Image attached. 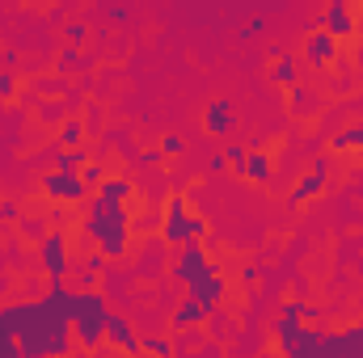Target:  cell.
Here are the masks:
<instances>
[{
    "instance_id": "1",
    "label": "cell",
    "mask_w": 363,
    "mask_h": 358,
    "mask_svg": "<svg viewBox=\"0 0 363 358\" xmlns=\"http://www.w3.org/2000/svg\"><path fill=\"white\" fill-rule=\"evenodd\" d=\"M0 321L21 342V354L26 358L72 354L77 350V337H72V291L64 282H51L47 295H38V299L4 304Z\"/></svg>"
},
{
    "instance_id": "2",
    "label": "cell",
    "mask_w": 363,
    "mask_h": 358,
    "mask_svg": "<svg viewBox=\"0 0 363 358\" xmlns=\"http://www.w3.org/2000/svg\"><path fill=\"white\" fill-rule=\"evenodd\" d=\"M131 215H127V202H114V198H101L89 194L85 198V224H81V241H93L97 253H106L110 262L127 258L131 249Z\"/></svg>"
},
{
    "instance_id": "3",
    "label": "cell",
    "mask_w": 363,
    "mask_h": 358,
    "mask_svg": "<svg viewBox=\"0 0 363 358\" xmlns=\"http://www.w3.org/2000/svg\"><path fill=\"white\" fill-rule=\"evenodd\" d=\"M106 316H110V299L93 287L72 291V337L81 350H101L106 342Z\"/></svg>"
},
{
    "instance_id": "4",
    "label": "cell",
    "mask_w": 363,
    "mask_h": 358,
    "mask_svg": "<svg viewBox=\"0 0 363 358\" xmlns=\"http://www.w3.org/2000/svg\"><path fill=\"white\" fill-rule=\"evenodd\" d=\"M203 232H207V219L194 215L182 198H169L165 202V211H161V241L169 249H182L190 241H203Z\"/></svg>"
},
{
    "instance_id": "5",
    "label": "cell",
    "mask_w": 363,
    "mask_h": 358,
    "mask_svg": "<svg viewBox=\"0 0 363 358\" xmlns=\"http://www.w3.org/2000/svg\"><path fill=\"white\" fill-rule=\"evenodd\" d=\"M38 266H43V274H47L51 282H64V278H68L72 258H68V236H64V232H47V236L38 241Z\"/></svg>"
},
{
    "instance_id": "6",
    "label": "cell",
    "mask_w": 363,
    "mask_h": 358,
    "mask_svg": "<svg viewBox=\"0 0 363 358\" xmlns=\"http://www.w3.org/2000/svg\"><path fill=\"white\" fill-rule=\"evenodd\" d=\"M43 194L51 202H85L89 198V185L81 173H68V169H51L43 173Z\"/></svg>"
},
{
    "instance_id": "7",
    "label": "cell",
    "mask_w": 363,
    "mask_h": 358,
    "mask_svg": "<svg viewBox=\"0 0 363 358\" xmlns=\"http://www.w3.org/2000/svg\"><path fill=\"white\" fill-rule=\"evenodd\" d=\"M317 358H363V325H347V329L321 333Z\"/></svg>"
},
{
    "instance_id": "8",
    "label": "cell",
    "mask_w": 363,
    "mask_h": 358,
    "mask_svg": "<svg viewBox=\"0 0 363 358\" xmlns=\"http://www.w3.org/2000/svg\"><path fill=\"white\" fill-rule=\"evenodd\" d=\"M207 270H216V262L199 249V241H190V245H182L178 258L169 262V278L186 287V282H194V278H199V274H207Z\"/></svg>"
},
{
    "instance_id": "9",
    "label": "cell",
    "mask_w": 363,
    "mask_h": 358,
    "mask_svg": "<svg viewBox=\"0 0 363 358\" xmlns=\"http://www.w3.org/2000/svg\"><path fill=\"white\" fill-rule=\"evenodd\" d=\"M106 342H110L114 350H123V354H144V342L135 337V325H131L123 312H114V308H110V316H106Z\"/></svg>"
},
{
    "instance_id": "10",
    "label": "cell",
    "mask_w": 363,
    "mask_h": 358,
    "mask_svg": "<svg viewBox=\"0 0 363 358\" xmlns=\"http://www.w3.org/2000/svg\"><path fill=\"white\" fill-rule=\"evenodd\" d=\"M224 291H228V282H224L220 270H207V274H199L194 282H186V295L199 299V304H207V308H220V304H224Z\"/></svg>"
},
{
    "instance_id": "11",
    "label": "cell",
    "mask_w": 363,
    "mask_h": 358,
    "mask_svg": "<svg viewBox=\"0 0 363 358\" xmlns=\"http://www.w3.org/2000/svg\"><path fill=\"white\" fill-rule=\"evenodd\" d=\"M300 55H304V59H308L313 68H330V64H334V55H338V38H334V34H330V30L321 25L317 34H308V38H304Z\"/></svg>"
},
{
    "instance_id": "12",
    "label": "cell",
    "mask_w": 363,
    "mask_h": 358,
    "mask_svg": "<svg viewBox=\"0 0 363 358\" xmlns=\"http://www.w3.org/2000/svg\"><path fill=\"white\" fill-rule=\"evenodd\" d=\"M325 173H330V161H317V169H308L304 178L291 185V194H287V207L296 211V207H304V202H313L321 190H325Z\"/></svg>"
},
{
    "instance_id": "13",
    "label": "cell",
    "mask_w": 363,
    "mask_h": 358,
    "mask_svg": "<svg viewBox=\"0 0 363 358\" xmlns=\"http://www.w3.org/2000/svg\"><path fill=\"white\" fill-rule=\"evenodd\" d=\"M233 127H237L233 101H228V97H216V101L207 105V114H203V131H207V135H216V139H228V135H233Z\"/></svg>"
},
{
    "instance_id": "14",
    "label": "cell",
    "mask_w": 363,
    "mask_h": 358,
    "mask_svg": "<svg viewBox=\"0 0 363 358\" xmlns=\"http://www.w3.org/2000/svg\"><path fill=\"white\" fill-rule=\"evenodd\" d=\"M211 316H216V308H207V304H199V299L182 295V304L174 308L169 325H174V329H199V325H207Z\"/></svg>"
},
{
    "instance_id": "15",
    "label": "cell",
    "mask_w": 363,
    "mask_h": 358,
    "mask_svg": "<svg viewBox=\"0 0 363 358\" xmlns=\"http://www.w3.org/2000/svg\"><path fill=\"white\" fill-rule=\"evenodd\" d=\"M325 30H330L334 38H351V34H355V13H351L347 0H330V8H325Z\"/></svg>"
},
{
    "instance_id": "16",
    "label": "cell",
    "mask_w": 363,
    "mask_h": 358,
    "mask_svg": "<svg viewBox=\"0 0 363 358\" xmlns=\"http://www.w3.org/2000/svg\"><path fill=\"white\" fill-rule=\"evenodd\" d=\"M271 156H267V152H250V156H245V178L241 181H258V185H267V181H271Z\"/></svg>"
},
{
    "instance_id": "17",
    "label": "cell",
    "mask_w": 363,
    "mask_h": 358,
    "mask_svg": "<svg viewBox=\"0 0 363 358\" xmlns=\"http://www.w3.org/2000/svg\"><path fill=\"white\" fill-rule=\"evenodd\" d=\"M355 148H363V122L334 131V139H330V152H355Z\"/></svg>"
},
{
    "instance_id": "18",
    "label": "cell",
    "mask_w": 363,
    "mask_h": 358,
    "mask_svg": "<svg viewBox=\"0 0 363 358\" xmlns=\"http://www.w3.org/2000/svg\"><path fill=\"white\" fill-rule=\"evenodd\" d=\"M296 76H300V68H296V59H291V55H279V59L271 64V81H274V85L291 89V85H296Z\"/></svg>"
},
{
    "instance_id": "19",
    "label": "cell",
    "mask_w": 363,
    "mask_h": 358,
    "mask_svg": "<svg viewBox=\"0 0 363 358\" xmlns=\"http://www.w3.org/2000/svg\"><path fill=\"white\" fill-rule=\"evenodd\" d=\"M131 190H135V185H131L127 178H106L97 190H93V194H101V198H114V202H127V198H131Z\"/></svg>"
},
{
    "instance_id": "20",
    "label": "cell",
    "mask_w": 363,
    "mask_h": 358,
    "mask_svg": "<svg viewBox=\"0 0 363 358\" xmlns=\"http://www.w3.org/2000/svg\"><path fill=\"white\" fill-rule=\"evenodd\" d=\"M81 165H85V148H60V152H55V169L81 173Z\"/></svg>"
},
{
    "instance_id": "21",
    "label": "cell",
    "mask_w": 363,
    "mask_h": 358,
    "mask_svg": "<svg viewBox=\"0 0 363 358\" xmlns=\"http://www.w3.org/2000/svg\"><path fill=\"white\" fill-rule=\"evenodd\" d=\"M279 312H283V316H296V321H321V312H317V308H308V304H300V299H287Z\"/></svg>"
},
{
    "instance_id": "22",
    "label": "cell",
    "mask_w": 363,
    "mask_h": 358,
    "mask_svg": "<svg viewBox=\"0 0 363 358\" xmlns=\"http://www.w3.org/2000/svg\"><path fill=\"white\" fill-rule=\"evenodd\" d=\"M0 358H21V342L9 333V325L0 321Z\"/></svg>"
},
{
    "instance_id": "23",
    "label": "cell",
    "mask_w": 363,
    "mask_h": 358,
    "mask_svg": "<svg viewBox=\"0 0 363 358\" xmlns=\"http://www.w3.org/2000/svg\"><path fill=\"white\" fill-rule=\"evenodd\" d=\"M224 156H228V169H233L237 178H245V156H250V148H241V144H233V148H228Z\"/></svg>"
},
{
    "instance_id": "24",
    "label": "cell",
    "mask_w": 363,
    "mask_h": 358,
    "mask_svg": "<svg viewBox=\"0 0 363 358\" xmlns=\"http://www.w3.org/2000/svg\"><path fill=\"white\" fill-rule=\"evenodd\" d=\"M140 342H144V354H174L169 337H140Z\"/></svg>"
},
{
    "instance_id": "25",
    "label": "cell",
    "mask_w": 363,
    "mask_h": 358,
    "mask_svg": "<svg viewBox=\"0 0 363 358\" xmlns=\"http://www.w3.org/2000/svg\"><path fill=\"white\" fill-rule=\"evenodd\" d=\"M81 178H85V185H89V190H97V185L106 181V169H101V165H89V161H85V165H81Z\"/></svg>"
},
{
    "instance_id": "26",
    "label": "cell",
    "mask_w": 363,
    "mask_h": 358,
    "mask_svg": "<svg viewBox=\"0 0 363 358\" xmlns=\"http://www.w3.org/2000/svg\"><path fill=\"white\" fill-rule=\"evenodd\" d=\"M60 144H64V148H81V122H64Z\"/></svg>"
},
{
    "instance_id": "27",
    "label": "cell",
    "mask_w": 363,
    "mask_h": 358,
    "mask_svg": "<svg viewBox=\"0 0 363 358\" xmlns=\"http://www.w3.org/2000/svg\"><path fill=\"white\" fill-rule=\"evenodd\" d=\"M13 93H17L13 72H9V68H0V101H13Z\"/></svg>"
},
{
    "instance_id": "28",
    "label": "cell",
    "mask_w": 363,
    "mask_h": 358,
    "mask_svg": "<svg viewBox=\"0 0 363 358\" xmlns=\"http://www.w3.org/2000/svg\"><path fill=\"white\" fill-rule=\"evenodd\" d=\"M131 224H135L140 232H157V228H161V215H148V211H144V215H140V219H131Z\"/></svg>"
},
{
    "instance_id": "29",
    "label": "cell",
    "mask_w": 363,
    "mask_h": 358,
    "mask_svg": "<svg viewBox=\"0 0 363 358\" xmlns=\"http://www.w3.org/2000/svg\"><path fill=\"white\" fill-rule=\"evenodd\" d=\"M9 219H13V224L21 219V211H17V202H0V228H4Z\"/></svg>"
},
{
    "instance_id": "30",
    "label": "cell",
    "mask_w": 363,
    "mask_h": 358,
    "mask_svg": "<svg viewBox=\"0 0 363 358\" xmlns=\"http://www.w3.org/2000/svg\"><path fill=\"white\" fill-rule=\"evenodd\" d=\"M161 152H165V156H178L182 152V135H165V139H161Z\"/></svg>"
},
{
    "instance_id": "31",
    "label": "cell",
    "mask_w": 363,
    "mask_h": 358,
    "mask_svg": "<svg viewBox=\"0 0 363 358\" xmlns=\"http://www.w3.org/2000/svg\"><path fill=\"white\" fill-rule=\"evenodd\" d=\"M21 232H26V236H30V241H43V236H47V232H43V224H38V219H26V224H21Z\"/></svg>"
},
{
    "instance_id": "32",
    "label": "cell",
    "mask_w": 363,
    "mask_h": 358,
    "mask_svg": "<svg viewBox=\"0 0 363 358\" xmlns=\"http://www.w3.org/2000/svg\"><path fill=\"white\" fill-rule=\"evenodd\" d=\"M258 278H262V266H245V270H241V282H245V287H250V282H258Z\"/></svg>"
},
{
    "instance_id": "33",
    "label": "cell",
    "mask_w": 363,
    "mask_h": 358,
    "mask_svg": "<svg viewBox=\"0 0 363 358\" xmlns=\"http://www.w3.org/2000/svg\"><path fill=\"white\" fill-rule=\"evenodd\" d=\"M220 169H228V156H211L207 161V173H220Z\"/></svg>"
},
{
    "instance_id": "34",
    "label": "cell",
    "mask_w": 363,
    "mask_h": 358,
    "mask_svg": "<svg viewBox=\"0 0 363 358\" xmlns=\"http://www.w3.org/2000/svg\"><path fill=\"white\" fill-rule=\"evenodd\" d=\"M68 42H85V25H68Z\"/></svg>"
},
{
    "instance_id": "35",
    "label": "cell",
    "mask_w": 363,
    "mask_h": 358,
    "mask_svg": "<svg viewBox=\"0 0 363 358\" xmlns=\"http://www.w3.org/2000/svg\"><path fill=\"white\" fill-rule=\"evenodd\" d=\"M60 64H64V68H72V64H77V47H68V51H60Z\"/></svg>"
},
{
    "instance_id": "36",
    "label": "cell",
    "mask_w": 363,
    "mask_h": 358,
    "mask_svg": "<svg viewBox=\"0 0 363 358\" xmlns=\"http://www.w3.org/2000/svg\"><path fill=\"white\" fill-rule=\"evenodd\" d=\"M347 4H351V8H355V4H363V0H347Z\"/></svg>"
},
{
    "instance_id": "37",
    "label": "cell",
    "mask_w": 363,
    "mask_h": 358,
    "mask_svg": "<svg viewBox=\"0 0 363 358\" xmlns=\"http://www.w3.org/2000/svg\"><path fill=\"white\" fill-rule=\"evenodd\" d=\"M359 325H363V321H359Z\"/></svg>"
}]
</instances>
